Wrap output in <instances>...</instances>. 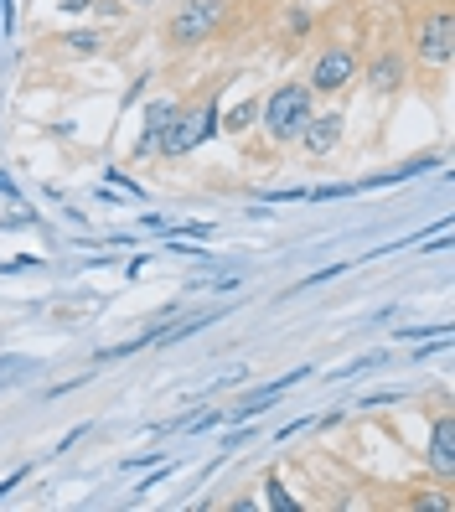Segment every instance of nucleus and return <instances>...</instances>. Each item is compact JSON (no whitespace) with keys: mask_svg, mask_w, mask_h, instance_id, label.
I'll return each mask as SVG.
<instances>
[{"mask_svg":"<svg viewBox=\"0 0 455 512\" xmlns=\"http://www.w3.org/2000/svg\"><path fill=\"white\" fill-rule=\"evenodd\" d=\"M352 78H357L352 47H331V52L316 57V68H311V94H342Z\"/></svg>","mask_w":455,"mask_h":512,"instance_id":"nucleus-4","label":"nucleus"},{"mask_svg":"<svg viewBox=\"0 0 455 512\" xmlns=\"http://www.w3.org/2000/svg\"><path fill=\"white\" fill-rule=\"evenodd\" d=\"M0 192H6V197H16V182H11V176H0Z\"/></svg>","mask_w":455,"mask_h":512,"instance_id":"nucleus-13","label":"nucleus"},{"mask_svg":"<svg viewBox=\"0 0 455 512\" xmlns=\"http://www.w3.org/2000/svg\"><path fill=\"white\" fill-rule=\"evenodd\" d=\"M73 47H78V52H94L99 37H94V32H73Z\"/></svg>","mask_w":455,"mask_h":512,"instance_id":"nucleus-10","label":"nucleus"},{"mask_svg":"<svg viewBox=\"0 0 455 512\" xmlns=\"http://www.w3.org/2000/svg\"><path fill=\"white\" fill-rule=\"evenodd\" d=\"M223 21V0H181L171 11V26H166V42L171 47H197L218 32Z\"/></svg>","mask_w":455,"mask_h":512,"instance_id":"nucleus-3","label":"nucleus"},{"mask_svg":"<svg viewBox=\"0 0 455 512\" xmlns=\"http://www.w3.org/2000/svg\"><path fill=\"white\" fill-rule=\"evenodd\" d=\"M264 114V130L269 140H280V145H295L300 130H306V119L316 114V99H311V83H280L275 94H269L259 104Z\"/></svg>","mask_w":455,"mask_h":512,"instance_id":"nucleus-1","label":"nucleus"},{"mask_svg":"<svg viewBox=\"0 0 455 512\" xmlns=\"http://www.w3.org/2000/svg\"><path fill=\"white\" fill-rule=\"evenodd\" d=\"M337 140H342V114H337V109H331V114H311L306 130H300V145H306L316 161L331 156V150H337Z\"/></svg>","mask_w":455,"mask_h":512,"instance_id":"nucleus-7","label":"nucleus"},{"mask_svg":"<svg viewBox=\"0 0 455 512\" xmlns=\"http://www.w3.org/2000/svg\"><path fill=\"white\" fill-rule=\"evenodd\" d=\"M430 466L445 487H455V414L435 419V435H430Z\"/></svg>","mask_w":455,"mask_h":512,"instance_id":"nucleus-6","label":"nucleus"},{"mask_svg":"<svg viewBox=\"0 0 455 512\" xmlns=\"http://www.w3.org/2000/svg\"><path fill=\"white\" fill-rule=\"evenodd\" d=\"M414 47L424 63H450V11L440 6L430 21H419L414 26Z\"/></svg>","mask_w":455,"mask_h":512,"instance_id":"nucleus-5","label":"nucleus"},{"mask_svg":"<svg viewBox=\"0 0 455 512\" xmlns=\"http://www.w3.org/2000/svg\"><path fill=\"white\" fill-rule=\"evenodd\" d=\"M63 6H68V11H83V6H94V0H63Z\"/></svg>","mask_w":455,"mask_h":512,"instance_id":"nucleus-14","label":"nucleus"},{"mask_svg":"<svg viewBox=\"0 0 455 512\" xmlns=\"http://www.w3.org/2000/svg\"><path fill=\"white\" fill-rule=\"evenodd\" d=\"M218 99H207V104H197L192 114H176L171 125L156 135V150L166 161H176V156H192V150L207 140V135H218Z\"/></svg>","mask_w":455,"mask_h":512,"instance_id":"nucleus-2","label":"nucleus"},{"mask_svg":"<svg viewBox=\"0 0 455 512\" xmlns=\"http://www.w3.org/2000/svg\"><path fill=\"white\" fill-rule=\"evenodd\" d=\"M21 481H26V471H16V476H6V481H0V502H6V492H16Z\"/></svg>","mask_w":455,"mask_h":512,"instance_id":"nucleus-12","label":"nucleus"},{"mask_svg":"<svg viewBox=\"0 0 455 512\" xmlns=\"http://www.w3.org/2000/svg\"><path fill=\"white\" fill-rule=\"evenodd\" d=\"M176 114H181V109H176L171 99H156V104L145 109V140H140V156H145V150H156V135H161V130L171 125Z\"/></svg>","mask_w":455,"mask_h":512,"instance_id":"nucleus-8","label":"nucleus"},{"mask_svg":"<svg viewBox=\"0 0 455 512\" xmlns=\"http://www.w3.org/2000/svg\"><path fill=\"white\" fill-rule=\"evenodd\" d=\"M0 21H6V26H11V0H0Z\"/></svg>","mask_w":455,"mask_h":512,"instance_id":"nucleus-15","label":"nucleus"},{"mask_svg":"<svg viewBox=\"0 0 455 512\" xmlns=\"http://www.w3.org/2000/svg\"><path fill=\"white\" fill-rule=\"evenodd\" d=\"M373 88H399V78H404V63L399 57H383V63H373Z\"/></svg>","mask_w":455,"mask_h":512,"instance_id":"nucleus-9","label":"nucleus"},{"mask_svg":"<svg viewBox=\"0 0 455 512\" xmlns=\"http://www.w3.org/2000/svg\"><path fill=\"white\" fill-rule=\"evenodd\" d=\"M254 114H259V104H244V109H238V114H233V119H228V125H233V130H238V125H249V119H254Z\"/></svg>","mask_w":455,"mask_h":512,"instance_id":"nucleus-11","label":"nucleus"}]
</instances>
